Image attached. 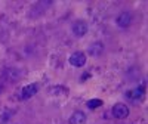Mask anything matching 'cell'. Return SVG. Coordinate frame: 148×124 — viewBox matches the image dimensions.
I'll use <instances>...</instances> for the list:
<instances>
[{"mask_svg":"<svg viewBox=\"0 0 148 124\" xmlns=\"http://www.w3.org/2000/svg\"><path fill=\"white\" fill-rule=\"evenodd\" d=\"M14 112H15L14 109H5L3 112H2V117H0V121H2V123L9 121L12 117H14Z\"/></svg>","mask_w":148,"mask_h":124,"instance_id":"8fae6325","label":"cell"},{"mask_svg":"<svg viewBox=\"0 0 148 124\" xmlns=\"http://www.w3.org/2000/svg\"><path fill=\"white\" fill-rule=\"evenodd\" d=\"M111 112H113V117H114V118H117V120H125V118L129 117L130 111H129L127 105H125V104H116V105L113 106V109H111Z\"/></svg>","mask_w":148,"mask_h":124,"instance_id":"6da1fadb","label":"cell"},{"mask_svg":"<svg viewBox=\"0 0 148 124\" xmlns=\"http://www.w3.org/2000/svg\"><path fill=\"white\" fill-rule=\"evenodd\" d=\"M101 105H102V101H101V99H92V101L88 102V108H90V109H95V108L101 106Z\"/></svg>","mask_w":148,"mask_h":124,"instance_id":"7c38bea8","label":"cell"},{"mask_svg":"<svg viewBox=\"0 0 148 124\" xmlns=\"http://www.w3.org/2000/svg\"><path fill=\"white\" fill-rule=\"evenodd\" d=\"M126 96L132 102H141V99L144 97V89H132L126 93Z\"/></svg>","mask_w":148,"mask_h":124,"instance_id":"52a82bcc","label":"cell"},{"mask_svg":"<svg viewBox=\"0 0 148 124\" xmlns=\"http://www.w3.org/2000/svg\"><path fill=\"white\" fill-rule=\"evenodd\" d=\"M68 123H70V124H84V123H86V115H84V112H82V111H76V112H73V115L70 117Z\"/></svg>","mask_w":148,"mask_h":124,"instance_id":"9c48e42d","label":"cell"},{"mask_svg":"<svg viewBox=\"0 0 148 124\" xmlns=\"http://www.w3.org/2000/svg\"><path fill=\"white\" fill-rule=\"evenodd\" d=\"M130 22H132V15L129 12H123V14H120L119 18H117V25L121 27V28H127L130 25Z\"/></svg>","mask_w":148,"mask_h":124,"instance_id":"8992f818","label":"cell"},{"mask_svg":"<svg viewBox=\"0 0 148 124\" xmlns=\"http://www.w3.org/2000/svg\"><path fill=\"white\" fill-rule=\"evenodd\" d=\"M37 92H39V84H37V83H31V84L25 86L24 89H21L19 99H21V101H28V99L33 97Z\"/></svg>","mask_w":148,"mask_h":124,"instance_id":"7a4b0ae2","label":"cell"},{"mask_svg":"<svg viewBox=\"0 0 148 124\" xmlns=\"http://www.w3.org/2000/svg\"><path fill=\"white\" fill-rule=\"evenodd\" d=\"M70 64L73 67H77V68H82L84 64H86V55L83 52H74L71 56H70Z\"/></svg>","mask_w":148,"mask_h":124,"instance_id":"277c9868","label":"cell"},{"mask_svg":"<svg viewBox=\"0 0 148 124\" xmlns=\"http://www.w3.org/2000/svg\"><path fill=\"white\" fill-rule=\"evenodd\" d=\"M3 77L8 81H10V83H15V81H18L21 78V74H19V71H16L14 68H6L3 71Z\"/></svg>","mask_w":148,"mask_h":124,"instance_id":"5b68a950","label":"cell"},{"mask_svg":"<svg viewBox=\"0 0 148 124\" xmlns=\"http://www.w3.org/2000/svg\"><path fill=\"white\" fill-rule=\"evenodd\" d=\"M49 95H53V96H58V95H67L68 90L67 87H64V86H51V87L47 89Z\"/></svg>","mask_w":148,"mask_h":124,"instance_id":"30bf717a","label":"cell"},{"mask_svg":"<svg viewBox=\"0 0 148 124\" xmlns=\"http://www.w3.org/2000/svg\"><path fill=\"white\" fill-rule=\"evenodd\" d=\"M2 92H3V86H2V83H0V95H2Z\"/></svg>","mask_w":148,"mask_h":124,"instance_id":"4fadbf2b","label":"cell"},{"mask_svg":"<svg viewBox=\"0 0 148 124\" xmlns=\"http://www.w3.org/2000/svg\"><path fill=\"white\" fill-rule=\"evenodd\" d=\"M71 31H73V34L76 37H83V35L88 34L89 27H88V24H86L84 21H76L73 24V27H71Z\"/></svg>","mask_w":148,"mask_h":124,"instance_id":"3957f363","label":"cell"},{"mask_svg":"<svg viewBox=\"0 0 148 124\" xmlns=\"http://www.w3.org/2000/svg\"><path fill=\"white\" fill-rule=\"evenodd\" d=\"M88 52L92 55V56H99L102 52H104V44L101 42H93L89 47H88Z\"/></svg>","mask_w":148,"mask_h":124,"instance_id":"ba28073f","label":"cell"}]
</instances>
